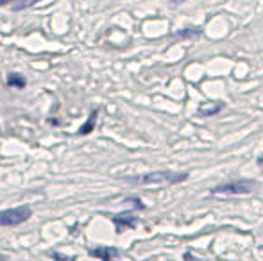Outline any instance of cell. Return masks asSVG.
<instances>
[{
    "instance_id": "1",
    "label": "cell",
    "mask_w": 263,
    "mask_h": 261,
    "mask_svg": "<svg viewBox=\"0 0 263 261\" xmlns=\"http://www.w3.org/2000/svg\"><path fill=\"white\" fill-rule=\"evenodd\" d=\"M188 179V174H174V172H153V174L136 175V177H127L125 181L133 185H154V186H166L177 185Z\"/></svg>"
},
{
    "instance_id": "2",
    "label": "cell",
    "mask_w": 263,
    "mask_h": 261,
    "mask_svg": "<svg viewBox=\"0 0 263 261\" xmlns=\"http://www.w3.org/2000/svg\"><path fill=\"white\" fill-rule=\"evenodd\" d=\"M258 188V183L253 179H242V181H233L226 183V185L215 186L211 190L213 195H243V193H251Z\"/></svg>"
},
{
    "instance_id": "3",
    "label": "cell",
    "mask_w": 263,
    "mask_h": 261,
    "mask_svg": "<svg viewBox=\"0 0 263 261\" xmlns=\"http://www.w3.org/2000/svg\"><path fill=\"white\" fill-rule=\"evenodd\" d=\"M31 216H32V209H31V206H27V204L18 206V208L4 209V211H0V226H4V227L20 226V224L27 222Z\"/></svg>"
},
{
    "instance_id": "4",
    "label": "cell",
    "mask_w": 263,
    "mask_h": 261,
    "mask_svg": "<svg viewBox=\"0 0 263 261\" xmlns=\"http://www.w3.org/2000/svg\"><path fill=\"white\" fill-rule=\"evenodd\" d=\"M88 254L101 261H113L118 256V251L113 247H97V249H90Z\"/></svg>"
},
{
    "instance_id": "5",
    "label": "cell",
    "mask_w": 263,
    "mask_h": 261,
    "mask_svg": "<svg viewBox=\"0 0 263 261\" xmlns=\"http://www.w3.org/2000/svg\"><path fill=\"white\" fill-rule=\"evenodd\" d=\"M113 222H115V227H117V233H124L129 227H135L136 216L129 215V213H124V215L113 216Z\"/></svg>"
},
{
    "instance_id": "6",
    "label": "cell",
    "mask_w": 263,
    "mask_h": 261,
    "mask_svg": "<svg viewBox=\"0 0 263 261\" xmlns=\"http://www.w3.org/2000/svg\"><path fill=\"white\" fill-rule=\"evenodd\" d=\"M42 2V0H0V7H6L9 6L13 11H22V9H27V7L34 6V4Z\"/></svg>"
},
{
    "instance_id": "7",
    "label": "cell",
    "mask_w": 263,
    "mask_h": 261,
    "mask_svg": "<svg viewBox=\"0 0 263 261\" xmlns=\"http://www.w3.org/2000/svg\"><path fill=\"white\" fill-rule=\"evenodd\" d=\"M6 84L9 88H25V84H27V81H25V77L22 75V73H7V79H6Z\"/></svg>"
},
{
    "instance_id": "8",
    "label": "cell",
    "mask_w": 263,
    "mask_h": 261,
    "mask_svg": "<svg viewBox=\"0 0 263 261\" xmlns=\"http://www.w3.org/2000/svg\"><path fill=\"white\" fill-rule=\"evenodd\" d=\"M97 115H99L97 109H95V111H91L90 120H88V122L84 124L83 127H81V129H79V134H90V132L95 129V124H97Z\"/></svg>"
},
{
    "instance_id": "9",
    "label": "cell",
    "mask_w": 263,
    "mask_h": 261,
    "mask_svg": "<svg viewBox=\"0 0 263 261\" xmlns=\"http://www.w3.org/2000/svg\"><path fill=\"white\" fill-rule=\"evenodd\" d=\"M222 108H224V106H222L220 102H218L215 108H206V106H202V108L199 109V115H201V116H211V115H215V113L220 111Z\"/></svg>"
},
{
    "instance_id": "10",
    "label": "cell",
    "mask_w": 263,
    "mask_h": 261,
    "mask_svg": "<svg viewBox=\"0 0 263 261\" xmlns=\"http://www.w3.org/2000/svg\"><path fill=\"white\" fill-rule=\"evenodd\" d=\"M50 256H52L55 261H76L77 259L76 256H65V254H61V252H50Z\"/></svg>"
},
{
    "instance_id": "11",
    "label": "cell",
    "mask_w": 263,
    "mask_h": 261,
    "mask_svg": "<svg viewBox=\"0 0 263 261\" xmlns=\"http://www.w3.org/2000/svg\"><path fill=\"white\" fill-rule=\"evenodd\" d=\"M184 261H202V259L195 258L194 254H190V252H186V254H184Z\"/></svg>"
}]
</instances>
